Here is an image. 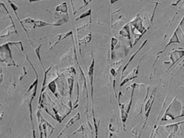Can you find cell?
Listing matches in <instances>:
<instances>
[{
    "mask_svg": "<svg viewBox=\"0 0 184 138\" xmlns=\"http://www.w3.org/2000/svg\"><path fill=\"white\" fill-rule=\"evenodd\" d=\"M10 45L11 42H9L1 44L0 46V62L4 63L7 67H18L12 58Z\"/></svg>",
    "mask_w": 184,
    "mask_h": 138,
    "instance_id": "cell-1",
    "label": "cell"
},
{
    "mask_svg": "<svg viewBox=\"0 0 184 138\" xmlns=\"http://www.w3.org/2000/svg\"><path fill=\"white\" fill-rule=\"evenodd\" d=\"M130 24L131 25L132 32L134 34V40H135V42H134V44H132V46H134L139 41V39H140V37L143 36V34L146 32V30H145L144 26L143 25L142 20L139 17V15L137 16L136 18L134 19Z\"/></svg>",
    "mask_w": 184,
    "mask_h": 138,
    "instance_id": "cell-2",
    "label": "cell"
},
{
    "mask_svg": "<svg viewBox=\"0 0 184 138\" xmlns=\"http://www.w3.org/2000/svg\"><path fill=\"white\" fill-rule=\"evenodd\" d=\"M73 32L70 31L66 33H63V34H56L53 36L51 37V40L49 41V49L51 50L54 46H56L61 41H62L63 39H65L67 37H68L69 36L72 35Z\"/></svg>",
    "mask_w": 184,
    "mask_h": 138,
    "instance_id": "cell-3",
    "label": "cell"
},
{
    "mask_svg": "<svg viewBox=\"0 0 184 138\" xmlns=\"http://www.w3.org/2000/svg\"><path fill=\"white\" fill-rule=\"evenodd\" d=\"M142 59L143 58H141V59L140 60L138 65L137 66L136 68L134 69L133 71H132L130 74H128V75H127V77H126L124 80H122V82H121L120 84H119V89H121V87H123L124 85H125V84L127 82L131 81V80H135V78L138 77V74H139V68H140V62H141Z\"/></svg>",
    "mask_w": 184,
    "mask_h": 138,
    "instance_id": "cell-4",
    "label": "cell"
},
{
    "mask_svg": "<svg viewBox=\"0 0 184 138\" xmlns=\"http://www.w3.org/2000/svg\"><path fill=\"white\" fill-rule=\"evenodd\" d=\"M81 119V115H80V113H79V112H78V113L76 114V115H75V116L74 117H73V118L71 119L70 120H69L68 122L67 123H66V125H65V127H64V128L63 129V130L61 132V133H60L59 134V135L56 138H59L60 137H61V135H62L63 134V133L64 132H65L66 130L67 129H68L69 127H70L72 125H73L74 123H76V121H78V120H79Z\"/></svg>",
    "mask_w": 184,
    "mask_h": 138,
    "instance_id": "cell-5",
    "label": "cell"
},
{
    "mask_svg": "<svg viewBox=\"0 0 184 138\" xmlns=\"http://www.w3.org/2000/svg\"><path fill=\"white\" fill-rule=\"evenodd\" d=\"M147 42H148V40H145V41L143 43V44H141V46H140V47L139 48V49H138V50L136 51V52H135V54H133V55L131 57H130V60L128 61V62H127V63L126 64V65H125V67H123V69H122V77H121V81H122V80H123V78H124V74H125V71H126V70H127V67H128L129 66V65H130V62H132V60H133V59H134V57H135V56H136V54H138V53L140 52V50H141L142 49H143V46H144L145 45V44H146L147 43Z\"/></svg>",
    "mask_w": 184,
    "mask_h": 138,
    "instance_id": "cell-6",
    "label": "cell"
},
{
    "mask_svg": "<svg viewBox=\"0 0 184 138\" xmlns=\"http://www.w3.org/2000/svg\"><path fill=\"white\" fill-rule=\"evenodd\" d=\"M119 35L122 36V37H125L126 39H127L130 42V43L131 44V36H130V25L127 24L125 26L122 27V30L119 31Z\"/></svg>",
    "mask_w": 184,
    "mask_h": 138,
    "instance_id": "cell-7",
    "label": "cell"
},
{
    "mask_svg": "<svg viewBox=\"0 0 184 138\" xmlns=\"http://www.w3.org/2000/svg\"><path fill=\"white\" fill-rule=\"evenodd\" d=\"M13 33L17 34V32L16 31L15 25H14V22L12 24V25H10V26L7 27V28H5L4 30H3L2 32H1L0 37H1V38L6 37L9 36V35H10L11 34H13Z\"/></svg>",
    "mask_w": 184,
    "mask_h": 138,
    "instance_id": "cell-8",
    "label": "cell"
},
{
    "mask_svg": "<svg viewBox=\"0 0 184 138\" xmlns=\"http://www.w3.org/2000/svg\"><path fill=\"white\" fill-rule=\"evenodd\" d=\"M153 101H154V95L153 94L151 95L150 98L148 100V102H147L146 105H145V116H146V120L148 118V115H149V112L150 111V108L152 107V105H153Z\"/></svg>",
    "mask_w": 184,
    "mask_h": 138,
    "instance_id": "cell-9",
    "label": "cell"
},
{
    "mask_svg": "<svg viewBox=\"0 0 184 138\" xmlns=\"http://www.w3.org/2000/svg\"><path fill=\"white\" fill-rule=\"evenodd\" d=\"M68 85L69 89V101H71V96H72V91L73 89V77L72 76L69 77L68 78Z\"/></svg>",
    "mask_w": 184,
    "mask_h": 138,
    "instance_id": "cell-10",
    "label": "cell"
},
{
    "mask_svg": "<svg viewBox=\"0 0 184 138\" xmlns=\"http://www.w3.org/2000/svg\"><path fill=\"white\" fill-rule=\"evenodd\" d=\"M56 12H61L62 13L67 14L68 8H67V5H66V2L61 3V4H59L58 6H57V7H56Z\"/></svg>",
    "mask_w": 184,
    "mask_h": 138,
    "instance_id": "cell-11",
    "label": "cell"
},
{
    "mask_svg": "<svg viewBox=\"0 0 184 138\" xmlns=\"http://www.w3.org/2000/svg\"><path fill=\"white\" fill-rule=\"evenodd\" d=\"M43 44H44V43L41 44H40V45L38 46V47L36 48V49H35V53H36L37 56H38V59H39V61H40V65H41L42 67H43V71H44V73H45V72H46V69H45L44 66H43V62H42V60H41V57H40V48H41V46H43Z\"/></svg>",
    "mask_w": 184,
    "mask_h": 138,
    "instance_id": "cell-12",
    "label": "cell"
},
{
    "mask_svg": "<svg viewBox=\"0 0 184 138\" xmlns=\"http://www.w3.org/2000/svg\"><path fill=\"white\" fill-rule=\"evenodd\" d=\"M91 8H90V9H88L87 12H84V13L81 14V15L79 16L78 18L76 19V21H78L79 20H81V19H83V18H84V17H91Z\"/></svg>",
    "mask_w": 184,
    "mask_h": 138,
    "instance_id": "cell-13",
    "label": "cell"
},
{
    "mask_svg": "<svg viewBox=\"0 0 184 138\" xmlns=\"http://www.w3.org/2000/svg\"><path fill=\"white\" fill-rule=\"evenodd\" d=\"M91 34H89L88 36H86V37L83 38V39L80 40L81 43L79 44V45H80V44H81L83 42H84V44H87V43L90 42V41H91Z\"/></svg>",
    "mask_w": 184,
    "mask_h": 138,
    "instance_id": "cell-14",
    "label": "cell"
},
{
    "mask_svg": "<svg viewBox=\"0 0 184 138\" xmlns=\"http://www.w3.org/2000/svg\"><path fill=\"white\" fill-rule=\"evenodd\" d=\"M8 1H9V4H10V6L11 7H12V9H13V10H14V14H16V17H17V18H18V17H17V9H18V7H17V5H16V4H14L13 2H12V1H11V0H8Z\"/></svg>",
    "mask_w": 184,
    "mask_h": 138,
    "instance_id": "cell-15",
    "label": "cell"
},
{
    "mask_svg": "<svg viewBox=\"0 0 184 138\" xmlns=\"http://www.w3.org/2000/svg\"><path fill=\"white\" fill-rule=\"evenodd\" d=\"M115 70H116V69H114V68H112V69H111V70H110V73H111V75H112V76L114 77L117 76V72L115 71Z\"/></svg>",
    "mask_w": 184,
    "mask_h": 138,
    "instance_id": "cell-16",
    "label": "cell"
}]
</instances>
